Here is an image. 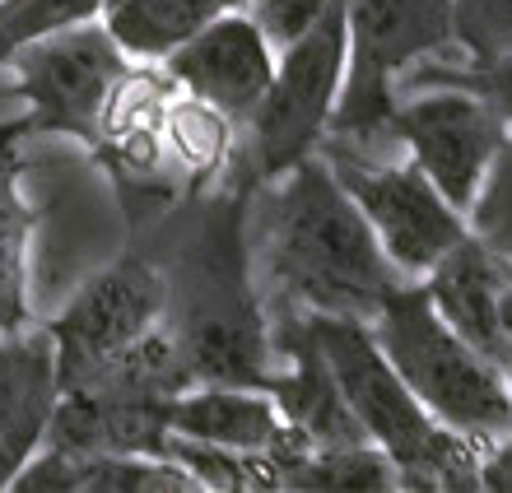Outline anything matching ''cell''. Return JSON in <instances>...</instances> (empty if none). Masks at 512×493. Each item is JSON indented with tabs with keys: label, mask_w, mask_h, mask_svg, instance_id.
Masks as SVG:
<instances>
[{
	"label": "cell",
	"mask_w": 512,
	"mask_h": 493,
	"mask_svg": "<svg viewBox=\"0 0 512 493\" xmlns=\"http://www.w3.org/2000/svg\"><path fill=\"white\" fill-rule=\"evenodd\" d=\"M256 182L224 173V187L191 210L163 266V331L191 382L266 387L280 368L270 312L252 270V200Z\"/></svg>",
	"instance_id": "obj_1"
},
{
	"label": "cell",
	"mask_w": 512,
	"mask_h": 493,
	"mask_svg": "<svg viewBox=\"0 0 512 493\" xmlns=\"http://www.w3.org/2000/svg\"><path fill=\"white\" fill-rule=\"evenodd\" d=\"M261 191V270L270 294L298 312L373 321L405 275L387 261L378 233L340 187L322 149Z\"/></svg>",
	"instance_id": "obj_2"
},
{
	"label": "cell",
	"mask_w": 512,
	"mask_h": 493,
	"mask_svg": "<svg viewBox=\"0 0 512 493\" xmlns=\"http://www.w3.org/2000/svg\"><path fill=\"white\" fill-rule=\"evenodd\" d=\"M340 391L350 400L364 438L391 456L401 489H480V442L438 424L382 354L368 321L308 312Z\"/></svg>",
	"instance_id": "obj_3"
},
{
	"label": "cell",
	"mask_w": 512,
	"mask_h": 493,
	"mask_svg": "<svg viewBox=\"0 0 512 493\" xmlns=\"http://www.w3.org/2000/svg\"><path fill=\"white\" fill-rule=\"evenodd\" d=\"M373 335L415 400L471 442H494L512 428V387L499 363L480 354L429 303L424 280L396 284L373 312Z\"/></svg>",
	"instance_id": "obj_4"
},
{
	"label": "cell",
	"mask_w": 512,
	"mask_h": 493,
	"mask_svg": "<svg viewBox=\"0 0 512 493\" xmlns=\"http://www.w3.org/2000/svg\"><path fill=\"white\" fill-rule=\"evenodd\" d=\"M345 66H350V0H326L322 19L275 56V80L266 98L238 126L243 140L233 149V173L266 187L298 159L317 154L345 84Z\"/></svg>",
	"instance_id": "obj_5"
},
{
	"label": "cell",
	"mask_w": 512,
	"mask_h": 493,
	"mask_svg": "<svg viewBox=\"0 0 512 493\" xmlns=\"http://www.w3.org/2000/svg\"><path fill=\"white\" fill-rule=\"evenodd\" d=\"M452 47V0H350V66L322 145L396 154L391 112L410 66Z\"/></svg>",
	"instance_id": "obj_6"
},
{
	"label": "cell",
	"mask_w": 512,
	"mask_h": 493,
	"mask_svg": "<svg viewBox=\"0 0 512 493\" xmlns=\"http://www.w3.org/2000/svg\"><path fill=\"white\" fill-rule=\"evenodd\" d=\"M322 159L364 210L387 261L405 280H424L433 261L471 233L466 214L433 187L410 154H354L340 145H322Z\"/></svg>",
	"instance_id": "obj_7"
},
{
	"label": "cell",
	"mask_w": 512,
	"mask_h": 493,
	"mask_svg": "<svg viewBox=\"0 0 512 493\" xmlns=\"http://www.w3.org/2000/svg\"><path fill=\"white\" fill-rule=\"evenodd\" d=\"M10 66L19 75L14 94L28 107V131L70 135L94 149L103 107L135 61L112 42L108 28L89 19L28 42L24 52H14Z\"/></svg>",
	"instance_id": "obj_8"
},
{
	"label": "cell",
	"mask_w": 512,
	"mask_h": 493,
	"mask_svg": "<svg viewBox=\"0 0 512 493\" xmlns=\"http://www.w3.org/2000/svg\"><path fill=\"white\" fill-rule=\"evenodd\" d=\"M508 131L512 126L499 107L471 89H457V84L405 89L396 98V112H391L396 149L410 154L461 214L471 210L475 191L485 182Z\"/></svg>",
	"instance_id": "obj_9"
},
{
	"label": "cell",
	"mask_w": 512,
	"mask_h": 493,
	"mask_svg": "<svg viewBox=\"0 0 512 493\" xmlns=\"http://www.w3.org/2000/svg\"><path fill=\"white\" fill-rule=\"evenodd\" d=\"M163 326V266L149 256H122L117 266L98 270L80 294L52 317L56 382L61 391L80 387L98 368H108L122 349Z\"/></svg>",
	"instance_id": "obj_10"
},
{
	"label": "cell",
	"mask_w": 512,
	"mask_h": 493,
	"mask_svg": "<svg viewBox=\"0 0 512 493\" xmlns=\"http://www.w3.org/2000/svg\"><path fill=\"white\" fill-rule=\"evenodd\" d=\"M275 56H280L275 42L256 28L252 14L233 5V10H219L205 28H196L159 66L182 94L205 98L243 126L275 80Z\"/></svg>",
	"instance_id": "obj_11"
},
{
	"label": "cell",
	"mask_w": 512,
	"mask_h": 493,
	"mask_svg": "<svg viewBox=\"0 0 512 493\" xmlns=\"http://www.w3.org/2000/svg\"><path fill=\"white\" fill-rule=\"evenodd\" d=\"M168 433L229 452H266L275 470L308 442L284 424L280 405L266 387H233V382H191L168 400Z\"/></svg>",
	"instance_id": "obj_12"
},
{
	"label": "cell",
	"mask_w": 512,
	"mask_h": 493,
	"mask_svg": "<svg viewBox=\"0 0 512 493\" xmlns=\"http://www.w3.org/2000/svg\"><path fill=\"white\" fill-rule=\"evenodd\" d=\"M503 275H508V256H499L475 233H466L457 247H447L433 261V270L424 275V289H429V303L443 312L452 331H461L480 354H489L499 368H508L512 340L503 335L499 317Z\"/></svg>",
	"instance_id": "obj_13"
},
{
	"label": "cell",
	"mask_w": 512,
	"mask_h": 493,
	"mask_svg": "<svg viewBox=\"0 0 512 493\" xmlns=\"http://www.w3.org/2000/svg\"><path fill=\"white\" fill-rule=\"evenodd\" d=\"M56 396L52 335H5L0 340V489H10L28 456L47 442Z\"/></svg>",
	"instance_id": "obj_14"
},
{
	"label": "cell",
	"mask_w": 512,
	"mask_h": 493,
	"mask_svg": "<svg viewBox=\"0 0 512 493\" xmlns=\"http://www.w3.org/2000/svg\"><path fill=\"white\" fill-rule=\"evenodd\" d=\"M163 149H168V163L182 177V187L201 191L229 173L233 149H238V121H229L219 107H210L196 94H182L173 84V94L163 103Z\"/></svg>",
	"instance_id": "obj_15"
},
{
	"label": "cell",
	"mask_w": 512,
	"mask_h": 493,
	"mask_svg": "<svg viewBox=\"0 0 512 493\" xmlns=\"http://www.w3.org/2000/svg\"><path fill=\"white\" fill-rule=\"evenodd\" d=\"M219 10H233L229 0H103L98 24L112 33L131 61L159 66L163 56L205 28Z\"/></svg>",
	"instance_id": "obj_16"
},
{
	"label": "cell",
	"mask_w": 512,
	"mask_h": 493,
	"mask_svg": "<svg viewBox=\"0 0 512 493\" xmlns=\"http://www.w3.org/2000/svg\"><path fill=\"white\" fill-rule=\"evenodd\" d=\"M280 489H322V493H382L401 489L391 456L373 442H340V447H303L280 466Z\"/></svg>",
	"instance_id": "obj_17"
},
{
	"label": "cell",
	"mask_w": 512,
	"mask_h": 493,
	"mask_svg": "<svg viewBox=\"0 0 512 493\" xmlns=\"http://www.w3.org/2000/svg\"><path fill=\"white\" fill-rule=\"evenodd\" d=\"M24 238H28V210L19 205L10 168L0 163V340L19 335L28 321Z\"/></svg>",
	"instance_id": "obj_18"
},
{
	"label": "cell",
	"mask_w": 512,
	"mask_h": 493,
	"mask_svg": "<svg viewBox=\"0 0 512 493\" xmlns=\"http://www.w3.org/2000/svg\"><path fill=\"white\" fill-rule=\"evenodd\" d=\"M98 10L103 0H0V66H10L28 42L98 19Z\"/></svg>",
	"instance_id": "obj_19"
},
{
	"label": "cell",
	"mask_w": 512,
	"mask_h": 493,
	"mask_svg": "<svg viewBox=\"0 0 512 493\" xmlns=\"http://www.w3.org/2000/svg\"><path fill=\"white\" fill-rule=\"evenodd\" d=\"M429 84H457V89H471V94L489 98L512 126V56H499V61H461V66L457 61L429 56V61H419V66L405 70L401 84H396V94H405V89H429Z\"/></svg>",
	"instance_id": "obj_20"
},
{
	"label": "cell",
	"mask_w": 512,
	"mask_h": 493,
	"mask_svg": "<svg viewBox=\"0 0 512 493\" xmlns=\"http://www.w3.org/2000/svg\"><path fill=\"white\" fill-rule=\"evenodd\" d=\"M466 224H471L475 238L489 242L494 252L512 261V131L499 145L494 163H489L480 191H475L471 210H466Z\"/></svg>",
	"instance_id": "obj_21"
},
{
	"label": "cell",
	"mask_w": 512,
	"mask_h": 493,
	"mask_svg": "<svg viewBox=\"0 0 512 493\" xmlns=\"http://www.w3.org/2000/svg\"><path fill=\"white\" fill-rule=\"evenodd\" d=\"M452 47L466 61L512 56V0H452Z\"/></svg>",
	"instance_id": "obj_22"
},
{
	"label": "cell",
	"mask_w": 512,
	"mask_h": 493,
	"mask_svg": "<svg viewBox=\"0 0 512 493\" xmlns=\"http://www.w3.org/2000/svg\"><path fill=\"white\" fill-rule=\"evenodd\" d=\"M243 10L256 19V28L275 42V52L303 38L317 19H322L326 0H243Z\"/></svg>",
	"instance_id": "obj_23"
},
{
	"label": "cell",
	"mask_w": 512,
	"mask_h": 493,
	"mask_svg": "<svg viewBox=\"0 0 512 493\" xmlns=\"http://www.w3.org/2000/svg\"><path fill=\"white\" fill-rule=\"evenodd\" d=\"M480 489L512 493V428L480 447Z\"/></svg>",
	"instance_id": "obj_24"
},
{
	"label": "cell",
	"mask_w": 512,
	"mask_h": 493,
	"mask_svg": "<svg viewBox=\"0 0 512 493\" xmlns=\"http://www.w3.org/2000/svg\"><path fill=\"white\" fill-rule=\"evenodd\" d=\"M499 317H503V335L512 340V261H508V275H503V294H499Z\"/></svg>",
	"instance_id": "obj_25"
}]
</instances>
